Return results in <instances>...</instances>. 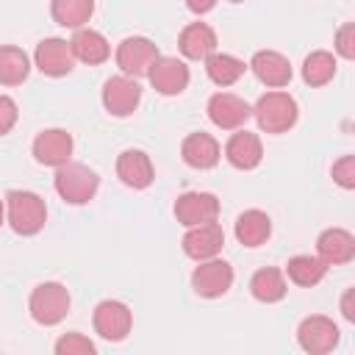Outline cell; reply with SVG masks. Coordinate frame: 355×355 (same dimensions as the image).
Instances as JSON below:
<instances>
[{
	"mask_svg": "<svg viewBox=\"0 0 355 355\" xmlns=\"http://www.w3.org/2000/svg\"><path fill=\"white\" fill-rule=\"evenodd\" d=\"M250 69L263 86H272V89H283L291 80V64L277 50H258L250 58Z\"/></svg>",
	"mask_w": 355,
	"mask_h": 355,
	"instance_id": "cell-16",
	"label": "cell"
},
{
	"mask_svg": "<svg viewBox=\"0 0 355 355\" xmlns=\"http://www.w3.org/2000/svg\"><path fill=\"white\" fill-rule=\"evenodd\" d=\"M33 158L44 166H61L72 158V136L61 128H47L33 139Z\"/></svg>",
	"mask_w": 355,
	"mask_h": 355,
	"instance_id": "cell-15",
	"label": "cell"
},
{
	"mask_svg": "<svg viewBox=\"0 0 355 355\" xmlns=\"http://www.w3.org/2000/svg\"><path fill=\"white\" fill-rule=\"evenodd\" d=\"M33 64L42 75H50V78H61V75H69L72 67H75V55H72V47L67 39H58V36H50V39H42L36 44V53H33Z\"/></svg>",
	"mask_w": 355,
	"mask_h": 355,
	"instance_id": "cell-10",
	"label": "cell"
},
{
	"mask_svg": "<svg viewBox=\"0 0 355 355\" xmlns=\"http://www.w3.org/2000/svg\"><path fill=\"white\" fill-rule=\"evenodd\" d=\"M50 14L64 28H83L94 14V0H50Z\"/></svg>",
	"mask_w": 355,
	"mask_h": 355,
	"instance_id": "cell-25",
	"label": "cell"
},
{
	"mask_svg": "<svg viewBox=\"0 0 355 355\" xmlns=\"http://www.w3.org/2000/svg\"><path fill=\"white\" fill-rule=\"evenodd\" d=\"M17 116H19L17 103L8 94H0V136H6L17 125Z\"/></svg>",
	"mask_w": 355,
	"mask_h": 355,
	"instance_id": "cell-33",
	"label": "cell"
},
{
	"mask_svg": "<svg viewBox=\"0 0 355 355\" xmlns=\"http://www.w3.org/2000/svg\"><path fill=\"white\" fill-rule=\"evenodd\" d=\"M341 338V330L338 324L330 319V316H322V313H313V316H305L297 327V341L305 352L311 355H324L330 352Z\"/></svg>",
	"mask_w": 355,
	"mask_h": 355,
	"instance_id": "cell-7",
	"label": "cell"
},
{
	"mask_svg": "<svg viewBox=\"0 0 355 355\" xmlns=\"http://www.w3.org/2000/svg\"><path fill=\"white\" fill-rule=\"evenodd\" d=\"M183 252L194 261H205V258H216L225 247V230L216 222H205V225H194L186 230L183 236Z\"/></svg>",
	"mask_w": 355,
	"mask_h": 355,
	"instance_id": "cell-14",
	"label": "cell"
},
{
	"mask_svg": "<svg viewBox=\"0 0 355 355\" xmlns=\"http://www.w3.org/2000/svg\"><path fill=\"white\" fill-rule=\"evenodd\" d=\"M333 180L341 189H355V155H344L333 164Z\"/></svg>",
	"mask_w": 355,
	"mask_h": 355,
	"instance_id": "cell-32",
	"label": "cell"
},
{
	"mask_svg": "<svg viewBox=\"0 0 355 355\" xmlns=\"http://www.w3.org/2000/svg\"><path fill=\"white\" fill-rule=\"evenodd\" d=\"M116 178L128 189H147L155 178L150 155L144 150H122L116 158Z\"/></svg>",
	"mask_w": 355,
	"mask_h": 355,
	"instance_id": "cell-17",
	"label": "cell"
},
{
	"mask_svg": "<svg viewBox=\"0 0 355 355\" xmlns=\"http://www.w3.org/2000/svg\"><path fill=\"white\" fill-rule=\"evenodd\" d=\"M31 72V58L25 50L3 44L0 47V83L3 86H19Z\"/></svg>",
	"mask_w": 355,
	"mask_h": 355,
	"instance_id": "cell-28",
	"label": "cell"
},
{
	"mask_svg": "<svg viewBox=\"0 0 355 355\" xmlns=\"http://www.w3.org/2000/svg\"><path fill=\"white\" fill-rule=\"evenodd\" d=\"M158 55L161 53H158L155 42H150L147 36H128L116 47V67L128 78H144Z\"/></svg>",
	"mask_w": 355,
	"mask_h": 355,
	"instance_id": "cell-5",
	"label": "cell"
},
{
	"mask_svg": "<svg viewBox=\"0 0 355 355\" xmlns=\"http://www.w3.org/2000/svg\"><path fill=\"white\" fill-rule=\"evenodd\" d=\"M288 291V283H286V275L275 266H263L258 269L252 277H250V294L258 300V302H280Z\"/></svg>",
	"mask_w": 355,
	"mask_h": 355,
	"instance_id": "cell-24",
	"label": "cell"
},
{
	"mask_svg": "<svg viewBox=\"0 0 355 355\" xmlns=\"http://www.w3.org/2000/svg\"><path fill=\"white\" fill-rule=\"evenodd\" d=\"M336 53L347 61L355 58V22H344L336 31Z\"/></svg>",
	"mask_w": 355,
	"mask_h": 355,
	"instance_id": "cell-31",
	"label": "cell"
},
{
	"mask_svg": "<svg viewBox=\"0 0 355 355\" xmlns=\"http://www.w3.org/2000/svg\"><path fill=\"white\" fill-rule=\"evenodd\" d=\"M244 69H247V64L241 61V58H236V55H230V53H211L208 58H205V72H208V78L216 83V86H233L241 75H244Z\"/></svg>",
	"mask_w": 355,
	"mask_h": 355,
	"instance_id": "cell-26",
	"label": "cell"
},
{
	"mask_svg": "<svg viewBox=\"0 0 355 355\" xmlns=\"http://www.w3.org/2000/svg\"><path fill=\"white\" fill-rule=\"evenodd\" d=\"M53 186L58 191V197L69 205H83L89 202L97 189H100V178L94 169H89L86 164H75V161H67L61 166H55V175H53Z\"/></svg>",
	"mask_w": 355,
	"mask_h": 355,
	"instance_id": "cell-3",
	"label": "cell"
},
{
	"mask_svg": "<svg viewBox=\"0 0 355 355\" xmlns=\"http://www.w3.org/2000/svg\"><path fill=\"white\" fill-rule=\"evenodd\" d=\"M141 103V86L136 78L114 75L103 83V105L111 116H130Z\"/></svg>",
	"mask_w": 355,
	"mask_h": 355,
	"instance_id": "cell-9",
	"label": "cell"
},
{
	"mask_svg": "<svg viewBox=\"0 0 355 355\" xmlns=\"http://www.w3.org/2000/svg\"><path fill=\"white\" fill-rule=\"evenodd\" d=\"M250 116H252V108L247 105L244 97L233 92H216L208 100V119L222 130H239Z\"/></svg>",
	"mask_w": 355,
	"mask_h": 355,
	"instance_id": "cell-12",
	"label": "cell"
},
{
	"mask_svg": "<svg viewBox=\"0 0 355 355\" xmlns=\"http://www.w3.org/2000/svg\"><path fill=\"white\" fill-rule=\"evenodd\" d=\"M69 47H72L75 61H83V64H89V67L103 64V61H108V55H111L108 39H105L100 31H92V28H86V25L72 33Z\"/></svg>",
	"mask_w": 355,
	"mask_h": 355,
	"instance_id": "cell-20",
	"label": "cell"
},
{
	"mask_svg": "<svg viewBox=\"0 0 355 355\" xmlns=\"http://www.w3.org/2000/svg\"><path fill=\"white\" fill-rule=\"evenodd\" d=\"M200 266L191 272V288L205 297V300H216L222 294L230 291L233 286V266L222 258H205V261H197Z\"/></svg>",
	"mask_w": 355,
	"mask_h": 355,
	"instance_id": "cell-6",
	"label": "cell"
},
{
	"mask_svg": "<svg viewBox=\"0 0 355 355\" xmlns=\"http://www.w3.org/2000/svg\"><path fill=\"white\" fill-rule=\"evenodd\" d=\"M180 155L191 169H214L219 164V141L211 133H189L180 144Z\"/></svg>",
	"mask_w": 355,
	"mask_h": 355,
	"instance_id": "cell-19",
	"label": "cell"
},
{
	"mask_svg": "<svg viewBox=\"0 0 355 355\" xmlns=\"http://www.w3.org/2000/svg\"><path fill=\"white\" fill-rule=\"evenodd\" d=\"M316 252L327 266L349 263L355 258V236L344 227H327L316 239Z\"/></svg>",
	"mask_w": 355,
	"mask_h": 355,
	"instance_id": "cell-18",
	"label": "cell"
},
{
	"mask_svg": "<svg viewBox=\"0 0 355 355\" xmlns=\"http://www.w3.org/2000/svg\"><path fill=\"white\" fill-rule=\"evenodd\" d=\"M28 311H31L33 322H39V324H44V327L58 324V322L69 313V291H67V286L58 283V280L39 283V286L31 291Z\"/></svg>",
	"mask_w": 355,
	"mask_h": 355,
	"instance_id": "cell-4",
	"label": "cell"
},
{
	"mask_svg": "<svg viewBox=\"0 0 355 355\" xmlns=\"http://www.w3.org/2000/svg\"><path fill=\"white\" fill-rule=\"evenodd\" d=\"M216 6V0H186V8L191 14H208Z\"/></svg>",
	"mask_w": 355,
	"mask_h": 355,
	"instance_id": "cell-35",
	"label": "cell"
},
{
	"mask_svg": "<svg viewBox=\"0 0 355 355\" xmlns=\"http://www.w3.org/2000/svg\"><path fill=\"white\" fill-rule=\"evenodd\" d=\"M178 47L186 58L191 61H205L214 50H216V33L208 22H191L180 31V39H178Z\"/></svg>",
	"mask_w": 355,
	"mask_h": 355,
	"instance_id": "cell-22",
	"label": "cell"
},
{
	"mask_svg": "<svg viewBox=\"0 0 355 355\" xmlns=\"http://www.w3.org/2000/svg\"><path fill=\"white\" fill-rule=\"evenodd\" d=\"M225 158L236 169H255L261 164V158H263L261 139L255 133H250V130H236L225 144Z\"/></svg>",
	"mask_w": 355,
	"mask_h": 355,
	"instance_id": "cell-21",
	"label": "cell"
},
{
	"mask_svg": "<svg viewBox=\"0 0 355 355\" xmlns=\"http://www.w3.org/2000/svg\"><path fill=\"white\" fill-rule=\"evenodd\" d=\"M341 313L347 322H355V288H347L341 297Z\"/></svg>",
	"mask_w": 355,
	"mask_h": 355,
	"instance_id": "cell-34",
	"label": "cell"
},
{
	"mask_svg": "<svg viewBox=\"0 0 355 355\" xmlns=\"http://www.w3.org/2000/svg\"><path fill=\"white\" fill-rule=\"evenodd\" d=\"M55 352L58 355H94L97 347L92 338H86L83 333H64L55 341Z\"/></svg>",
	"mask_w": 355,
	"mask_h": 355,
	"instance_id": "cell-30",
	"label": "cell"
},
{
	"mask_svg": "<svg viewBox=\"0 0 355 355\" xmlns=\"http://www.w3.org/2000/svg\"><path fill=\"white\" fill-rule=\"evenodd\" d=\"M336 55L327 50H313L302 61V80L308 86H324L336 78Z\"/></svg>",
	"mask_w": 355,
	"mask_h": 355,
	"instance_id": "cell-29",
	"label": "cell"
},
{
	"mask_svg": "<svg viewBox=\"0 0 355 355\" xmlns=\"http://www.w3.org/2000/svg\"><path fill=\"white\" fill-rule=\"evenodd\" d=\"M219 216V200L211 191H186L175 200V219L183 227L216 222Z\"/></svg>",
	"mask_w": 355,
	"mask_h": 355,
	"instance_id": "cell-11",
	"label": "cell"
},
{
	"mask_svg": "<svg viewBox=\"0 0 355 355\" xmlns=\"http://www.w3.org/2000/svg\"><path fill=\"white\" fill-rule=\"evenodd\" d=\"M147 78H150V83H153V89L158 94L172 97V94H180L189 86V78L191 75H189V67L180 58H175V55H158L153 61Z\"/></svg>",
	"mask_w": 355,
	"mask_h": 355,
	"instance_id": "cell-13",
	"label": "cell"
},
{
	"mask_svg": "<svg viewBox=\"0 0 355 355\" xmlns=\"http://www.w3.org/2000/svg\"><path fill=\"white\" fill-rule=\"evenodd\" d=\"M233 230H236L239 244H244V247H261L272 236V219H269V214H263L258 208H250V211L239 214Z\"/></svg>",
	"mask_w": 355,
	"mask_h": 355,
	"instance_id": "cell-23",
	"label": "cell"
},
{
	"mask_svg": "<svg viewBox=\"0 0 355 355\" xmlns=\"http://www.w3.org/2000/svg\"><path fill=\"white\" fill-rule=\"evenodd\" d=\"M230 3H241V0H230Z\"/></svg>",
	"mask_w": 355,
	"mask_h": 355,
	"instance_id": "cell-37",
	"label": "cell"
},
{
	"mask_svg": "<svg viewBox=\"0 0 355 355\" xmlns=\"http://www.w3.org/2000/svg\"><path fill=\"white\" fill-rule=\"evenodd\" d=\"M286 275L291 283L308 288V286H316L327 275V263L319 255H294L286 263Z\"/></svg>",
	"mask_w": 355,
	"mask_h": 355,
	"instance_id": "cell-27",
	"label": "cell"
},
{
	"mask_svg": "<svg viewBox=\"0 0 355 355\" xmlns=\"http://www.w3.org/2000/svg\"><path fill=\"white\" fill-rule=\"evenodd\" d=\"M252 114H255L258 128L263 133H286L297 125L300 108H297V100L288 92L275 89V92H266V94L258 97Z\"/></svg>",
	"mask_w": 355,
	"mask_h": 355,
	"instance_id": "cell-2",
	"label": "cell"
},
{
	"mask_svg": "<svg viewBox=\"0 0 355 355\" xmlns=\"http://www.w3.org/2000/svg\"><path fill=\"white\" fill-rule=\"evenodd\" d=\"M92 322H94V330L100 338L122 341V338H128V333L133 327V313L119 300H103V302H97Z\"/></svg>",
	"mask_w": 355,
	"mask_h": 355,
	"instance_id": "cell-8",
	"label": "cell"
},
{
	"mask_svg": "<svg viewBox=\"0 0 355 355\" xmlns=\"http://www.w3.org/2000/svg\"><path fill=\"white\" fill-rule=\"evenodd\" d=\"M3 222H6V200H0V227H3Z\"/></svg>",
	"mask_w": 355,
	"mask_h": 355,
	"instance_id": "cell-36",
	"label": "cell"
},
{
	"mask_svg": "<svg viewBox=\"0 0 355 355\" xmlns=\"http://www.w3.org/2000/svg\"><path fill=\"white\" fill-rule=\"evenodd\" d=\"M6 219H8L14 233L36 236L47 222V205L36 191L11 189L6 194Z\"/></svg>",
	"mask_w": 355,
	"mask_h": 355,
	"instance_id": "cell-1",
	"label": "cell"
}]
</instances>
